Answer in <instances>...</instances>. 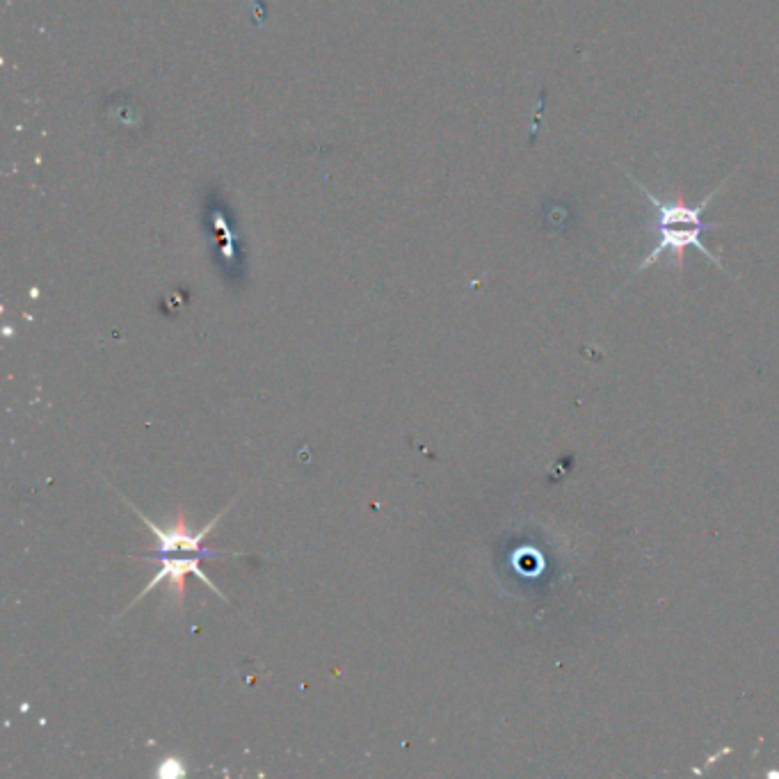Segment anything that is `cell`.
<instances>
[{
  "mask_svg": "<svg viewBox=\"0 0 779 779\" xmlns=\"http://www.w3.org/2000/svg\"><path fill=\"white\" fill-rule=\"evenodd\" d=\"M734 174H736V170L729 174L727 179L722 181L716 190L709 192V195H706L700 204L690 206V204H686V199L681 197V192H677V197L668 199V202H665V199H658L654 192H649L645 186H642L640 181H636V176H631L629 172H626V176H629V179L636 183L638 190L647 197V202L652 204L654 211H656V234H658V240H656L654 250L649 252L645 259H642V263L638 265V268H636V275H638V272H642V270H647L649 265H654L665 254L672 256L674 268H677V272L681 275V272H684V256H686V250H690V247H693V250H697L700 254H704L706 259H709L713 265H718L720 270H725V268H722V261L716 259V254H713L709 247L704 245V240H702L704 231L720 229V224L704 222L702 215L706 213V208H709V204L713 202V197H716L718 192L727 186V181L732 179Z\"/></svg>",
  "mask_w": 779,
  "mask_h": 779,
  "instance_id": "obj_1",
  "label": "cell"
},
{
  "mask_svg": "<svg viewBox=\"0 0 779 779\" xmlns=\"http://www.w3.org/2000/svg\"><path fill=\"white\" fill-rule=\"evenodd\" d=\"M186 773V768L181 766L179 759H165L163 766H160V775H181Z\"/></svg>",
  "mask_w": 779,
  "mask_h": 779,
  "instance_id": "obj_2",
  "label": "cell"
}]
</instances>
